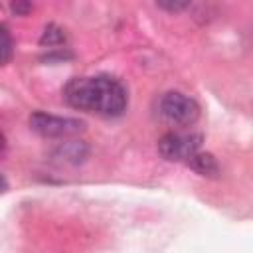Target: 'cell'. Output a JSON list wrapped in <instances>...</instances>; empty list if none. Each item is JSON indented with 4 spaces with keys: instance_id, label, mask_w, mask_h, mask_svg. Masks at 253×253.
Returning <instances> with one entry per match:
<instances>
[{
    "instance_id": "cell-1",
    "label": "cell",
    "mask_w": 253,
    "mask_h": 253,
    "mask_svg": "<svg viewBox=\"0 0 253 253\" xmlns=\"http://www.w3.org/2000/svg\"><path fill=\"white\" fill-rule=\"evenodd\" d=\"M67 105L79 111L97 113L103 117H119L125 113L128 97L126 89L113 77H75L63 89Z\"/></svg>"
},
{
    "instance_id": "cell-2",
    "label": "cell",
    "mask_w": 253,
    "mask_h": 253,
    "mask_svg": "<svg viewBox=\"0 0 253 253\" xmlns=\"http://www.w3.org/2000/svg\"><path fill=\"white\" fill-rule=\"evenodd\" d=\"M30 126L34 132H38L40 136L45 138H67V136H75L79 134L85 125L79 119H69V117H57V115H49V113H34L30 117Z\"/></svg>"
},
{
    "instance_id": "cell-3",
    "label": "cell",
    "mask_w": 253,
    "mask_h": 253,
    "mask_svg": "<svg viewBox=\"0 0 253 253\" xmlns=\"http://www.w3.org/2000/svg\"><path fill=\"white\" fill-rule=\"evenodd\" d=\"M160 113L174 125H192L200 117V107L192 97L178 91H168L160 99Z\"/></svg>"
},
{
    "instance_id": "cell-4",
    "label": "cell",
    "mask_w": 253,
    "mask_h": 253,
    "mask_svg": "<svg viewBox=\"0 0 253 253\" xmlns=\"http://www.w3.org/2000/svg\"><path fill=\"white\" fill-rule=\"evenodd\" d=\"M202 136L200 134H182V132H168L158 140V152L166 160H188L192 154L200 150Z\"/></svg>"
},
{
    "instance_id": "cell-5",
    "label": "cell",
    "mask_w": 253,
    "mask_h": 253,
    "mask_svg": "<svg viewBox=\"0 0 253 253\" xmlns=\"http://www.w3.org/2000/svg\"><path fill=\"white\" fill-rule=\"evenodd\" d=\"M188 166L190 168H194L198 174H202V176H215L217 172H219V164H217V160L210 154V152H196V154H192L188 160Z\"/></svg>"
},
{
    "instance_id": "cell-6",
    "label": "cell",
    "mask_w": 253,
    "mask_h": 253,
    "mask_svg": "<svg viewBox=\"0 0 253 253\" xmlns=\"http://www.w3.org/2000/svg\"><path fill=\"white\" fill-rule=\"evenodd\" d=\"M12 53H14V42L10 30L4 24H0V67L12 59Z\"/></svg>"
},
{
    "instance_id": "cell-7",
    "label": "cell",
    "mask_w": 253,
    "mask_h": 253,
    "mask_svg": "<svg viewBox=\"0 0 253 253\" xmlns=\"http://www.w3.org/2000/svg\"><path fill=\"white\" fill-rule=\"evenodd\" d=\"M61 42H63V32L59 28H55V26H47L43 36H42V45H45V43L47 45H57Z\"/></svg>"
},
{
    "instance_id": "cell-8",
    "label": "cell",
    "mask_w": 253,
    "mask_h": 253,
    "mask_svg": "<svg viewBox=\"0 0 253 253\" xmlns=\"http://www.w3.org/2000/svg\"><path fill=\"white\" fill-rule=\"evenodd\" d=\"M160 8H166V10H184L188 6V2H158Z\"/></svg>"
},
{
    "instance_id": "cell-9",
    "label": "cell",
    "mask_w": 253,
    "mask_h": 253,
    "mask_svg": "<svg viewBox=\"0 0 253 253\" xmlns=\"http://www.w3.org/2000/svg\"><path fill=\"white\" fill-rule=\"evenodd\" d=\"M0 148H2V136H0Z\"/></svg>"
}]
</instances>
